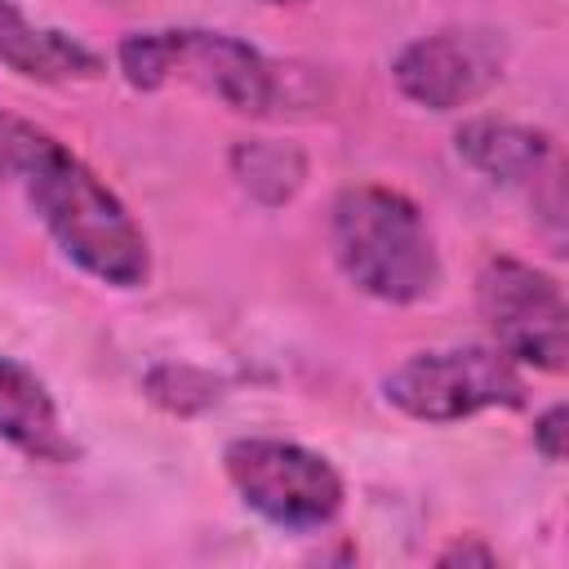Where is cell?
Listing matches in <instances>:
<instances>
[{"label": "cell", "mask_w": 569, "mask_h": 569, "mask_svg": "<svg viewBox=\"0 0 569 569\" xmlns=\"http://www.w3.org/2000/svg\"><path fill=\"white\" fill-rule=\"evenodd\" d=\"M382 396L413 422H462L485 409H520L529 400L525 369L489 347H436L413 351L382 378Z\"/></svg>", "instance_id": "5b68a950"}, {"label": "cell", "mask_w": 569, "mask_h": 569, "mask_svg": "<svg viewBox=\"0 0 569 569\" xmlns=\"http://www.w3.org/2000/svg\"><path fill=\"white\" fill-rule=\"evenodd\" d=\"M0 440L13 445L22 458L49 467L76 462L80 453L44 378L4 351H0Z\"/></svg>", "instance_id": "30bf717a"}, {"label": "cell", "mask_w": 569, "mask_h": 569, "mask_svg": "<svg viewBox=\"0 0 569 569\" xmlns=\"http://www.w3.org/2000/svg\"><path fill=\"white\" fill-rule=\"evenodd\" d=\"M565 405H551L533 418V449L547 458V462H560L565 458Z\"/></svg>", "instance_id": "7c38bea8"}, {"label": "cell", "mask_w": 569, "mask_h": 569, "mask_svg": "<svg viewBox=\"0 0 569 569\" xmlns=\"http://www.w3.org/2000/svg\"><path fill=\"white\" fill-rule=\"evenodd\" d=\"M507 71V44L485 27H440L409 40L391 58V84L422 111H462L485 98Z\"/></svg>", "instance_id": "52a82bcc"}, {"label": "cell", "mask_w": 569, "mask_h": 569, "mask_svg": "<svg viewBox=\"0 0 569 569\" xmlns=\"http://www.w3.org/2000/svg\"><path fill=\"white\" fill-rule=\"evenodd\" d=\"M329 249L338 271L373 302L413 307L445 280L422 209L382 182L342 187L329 204Z\"/></svg>", "instance_id": "7a4b0ae2"}, {"label": "cell", "mask_w": 569, "mask_h": 569, "mask_svg": "<svg viewBox=\"0 0 569 569\" xmlns=\"http://www.w3.org/2000/svg\"><path fill=\"white\" fill-rule=\"evenodd\" d=\"M476 311L493 347L520 369L560 373L569 356V302L556 276L511 253H493L476 271Z\"/></svg>", "instance_id": "8992f818"}, {"label": "cell", "mask_w": 569, "mask_h": 569, "mask_svg": "<svg viewBox=\"0 0 569 569\" xmlns=\"http://www.w3.org/2000/svg\"><path fill=\"white\" fill-rule=\"evenodd\" d=\"M0 67L36 84H76L98 80L107 71V58L71 31L27 18L18 0H0Z\"/></svg>", "instance_id": "9c48e42d"}, {"label": "cell", "mask_w": 569, "mask_h": 569, "mask_svg": "<svg viewBox=\"0 0 569 569\" xmlns=\"http://www.w3.org/2000/svg\"><path fill=\"white\" fill-rule=\"evenodd\" d=\"M453 560H480V565H493V551H485V547H462V542H453L449 551H440V565H453Z\"/></svg>", "instance_id": "4fadbf2b"}, {"label": "cell", "mask_w": 569, "mask_h": 569, "mask_svg": "<svg viewBox=\"0 0 569 569\" xmlns=\"http://www.w3.org/2000/svg\"><path fill=\"white\" fill-rule=\"evenodd\" d=\"M453 147L462 156V164H471L476 173H485L498 187L525 191L529 200H547L551 213L560 218V156L551 133L516 124V120H467L453 133Z\"/></svg>", "instance_id": "ba28073f"}, {"label": "cell", "mask_w": 569, "mask_h": 569, "mask_svg": "<svg viewBox=\"0 0 569 569\" xmlns=\"http://www.w3.org/2000/svg\"><path fill=\"white\" fill-rule=\"evenodd\" d=\"M116 71L138 93L187 84L240 116H271L289 102V76L280 62H271L249 40L209 27L129 31L116 44Z\"/></svg>", "instance_id": "3957f363"}, {"label": "cell", "mask_w": 569, "mask_h": 569, "mask_svg": "<svg viewBox=\"0 0 569 569\" xmlns=\"http://www.w3.org/2000/svg\"><path fill=\"white\" fill-rule=\"evenodd\" d=\"M231 169H236L240 187H244L249 196H258L262 204L289 200V196L302 187V178H307L302 151L289 147V142H267V138H244V142H236Z\"/></svg>", "instance_id": "8fae6325"}, {"label": "cell", "mask_w": 569, "mask_h": 569, "mask_svg": "<svg viewBox=\"0 0 569 569\" xmlns=\"http://www.w3.org/2000/svg\"><path fill=\"white\" fill-rule=\"evenodd\" d=\"M0 173L22 187L36 222L89 280L120 293L151 280V240L142 222L62 138L0 111Z\"/></svg>", "instance_id": "6da1fadb"}, {"label": "cell", "mask_w": 569, "mask_h": 569, "mask_svg": "<svg viewBox=\"0 0 569 569\" xmlns=\"http://www.w3.org/2000/svg\"><path fill=\"white\" fill-rule=\"evenodd\" d=\"M222 471L240 502L284 533H316L333 525L347 502L342 471L325 453L280 436L227 440Z\"/></svg>", "instance_id": "277c9868"}]
</instances>
